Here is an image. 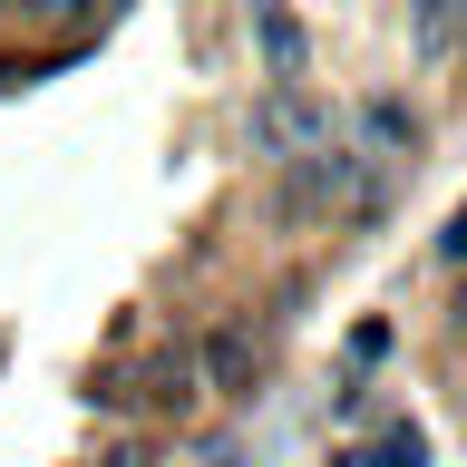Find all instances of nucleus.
<instances>
[{
	"label": "nucleus",
	"instance_id": "f257e3e1",
	"mask_svg": "<svg viewBox=\"0 0 467 467\" xmlns=\"http://www.w3.org/2000/svg\"><path fill=\"white\" fill-rule=\"evenodd\" d=\"M273 214H283L292 234L312 224H370L379 214V156H360V146H312V156H292L283 185H273Z\"/></svg>",
	"mask_w": 467,
	"mask_h": 467
},
{
	"label": "nucleus",
	"instance_id": "f03ea898",
	"mask_svg": "<svg viewBox=\"0 0 467 467\" xmlns=\"http://www.w3.org/2000/svg\"><path fill=\"white\" fill-rule=\"evenodd\" d=\"M254 156H273V166H292V156H312V146H331V98H312V88H263L254 98Z\"/></svg>",
	"mask_w": 467,
	"mask_h": 467
},
{
	"label": "nucleus",
	"instance_id": "7ed1b4c3",
	"mask_svg": "<svg viewBox=\"0 0 467 467\" xmlns=\"http://www.w3.org/2000/svg\"><path fill=\"white\" fill-rule=\"evenodd\" d=\"M254 39H263L273 88H302V68H312V29L292 20V0H254Z\"/></svg>",
	"mask_w": 467,
	"mask_h": 467
},
{
	"label": "nucleus",
	"instance_id": "20e7f679",
	"mask_svg": "<svg viewBox=\"0 0 467 467\" xmlns=\"http://www.w3.org/2000/svg\"><path fill=\"white\" fill-rule=\"evenodd\" d=\"M341 467H429V438H419V429H389L379 448H350Z\"/></svg>",
	"mask_w": 467,
	"mask_h": 467
},
{
	"label": "nucleus",
	"instance_id": "39448f33",
	"mask_svg": "<svg viewBox=\"0 0 467 467\" xmlns=\"http://www.w3.org/2000/svg\"><path fill=\"white\" fill-rule=\"evenodd\" d=\"M467 20V0H419V49H448Z\"/></svg>",
	"mask_w": 467,
	"mask_h": 467
},
{
	"label": "nucleus",
	"instance_id": "423d86ee",
	"mask_svg": "<svg viewBox=\"0 0 467 467\" xmlns=\"http://www.w3.org/2000/svg\"><path fill=\"white\" fill-rule=\"evenodd\" d=\"M370 137L379 146H419V117H409L400 98H370Z\"/></svg>",
	"mask_w": 467,
	"mask_h": 467
},
{
	"label": "nucleus",
	"instance_id": "0eeeda50",
	"mask_svg": "<svg viewBox=\"0 0 467 467\" xmlns=\"http://www.w3.org/2000/svg\"><path fill=\"white\" fill-rule=\"evenodd\" d=\"M244 370H254V341H244V331H224V341H214V379H224V389H234V379H244Z\"/></svg>",
	"mask_w": 467,
	"mask_h": 467
},
{
	"label": "nucleus",
	"instance_id": "6e6552de",
	"mask_svg": "<svg viewBox=\"0 0 467 467\" xmlns=\"http://www.w3.org/2000/svg\"><path fill=\"white\" fill-rule=\"evenodd\" d=\"M438 263H467V204L448 214V234H438Z\"/></svg>",
	"mask_w": 467,
	"mask_h": 467
},
{
	"label": "nucleus",
	"instance_id": "1a4fd4ad",
	"mask_svg": "<svg viewBox=\"0 0 467 467\" xmlns=\"http://www.w3.org/2000/svg\"><path fill=\"white\" fill-rule=\"evenodd\" d=\"M39 10H49V20H68V10H78V0H39Z\"/></svg>",
	"mask_w": 467,
	"mask_h": 467
},
{
	"label": "nucleus",
	"instance_id": "9d476101",
	"mask_svg": "<svg viewBox=\"0 0 467 467\" xmlns=\"http://www.w3.org/2000/svg\"><path fill=\"white\" fill-rule=\"evenodd\" d=\"M458 341H467V292H458Z\"/></svg>",
	"mask_w": 467,
	"mask_h": 467
}]
</instances>
